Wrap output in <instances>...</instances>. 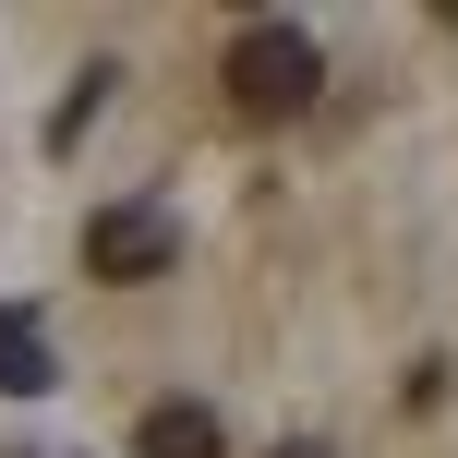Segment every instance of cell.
Masks as SVG:
<instances>
[{
  "label": "cell",
  "mask_w": 458,
  "mask_h": 458,
  "mask_svg": "<svg viewBox=\"0 0 458 458\" xmlns=\"http://www.w3.org/2000/svg\"><path fill=\"white\" fill-rule=\"evenodd\" d=\"M217 85H229V109H242V121H301V109H314V85H326V48H314V24L253 13V24H229Z\"/></svg>",
  "instance_id": "1"
},
{
  "label": "cell",
  "mask_w": 458,
  "mask_h": 458,
  "mask_svg": "<svg viewBox=\"0 0 458 458\" xmlns=\"http://www.w3.org/2000/svg\"><path fill=\"white\" fill-rule=\"evenodd\" d=\"M109 85H121L109 61H85V72H72V97H61V109H48V157H72V145L97 133V109H109Z\"/></svg>",
  "instance_id": "4"
},
{
  "label": "cell",
  "mask_w": 458,
  "mask_h": 458,
  "mask_svg": "<svg viewBox=\"0 0 458 458\" xmlns=\"http://www.w3.org/2000/svg\"><path fill=\"white\" fill-rule=\"evenodd\" d=\"M61 386V374H48V338L24 314H0V398H48Z\"/></svg>",
  "instance_id": "5"
},
{
  "label": "cell",
  "mask_w": 458,
  "mask_h": 458,
  "mask_svg": "<svg viewBox=\"0 0 458 458\" xmlns=\"http://www.w3.org/2000/svg\"><path fill=\"white\" fill-rule=\"evenodd\" d=\"M182 266V217L169 206H97L85 217V277H121V290H145V277Z\"/></svg>",
  "instance_id": "2"
},
{
  "label": "cell",
  "mask_w": 458,
  "mask_h": 458,
  "mask_svg": "<svg viewBox=\"0 0 458 458\" xmlns=\"http://www.w3.org/2000/svg\"><path fill=\"white\" fill-rule=\"evenodd\" d=\"M229 435H217V411L206 398H157V411L133 422V458H217Z\"/></svg>",
  "instance_id": "3"
},
{
  "label": "cell",
  "mask_w": 458,
  "mask_h": 458,
  "mask_svg": "<svg viewBox=\"0 0 458 458\" xmlns=\"http://www.w3.org/2000/svg\"><path fill=\"white\" fill-rule=\"evenodd\" d=\"M277 458H338V446H314V435H301V446H277Z\"/></svg>",
  "instance_id": "6"
},
{
  "label": "cell",
  "mask_w": 458,
  "mask_h": 458,
  "mask_svg": "<svg viewBox=\"0 0 458 458\" xmlns=\"http://www.w3.org/2000/svg\"><path fill=\"white\" fill-rule=\"evenodd\" d=\"M446 24H458V13H446Z\"/></svg>",
  "instance_id": "7"
}]
</instances>
